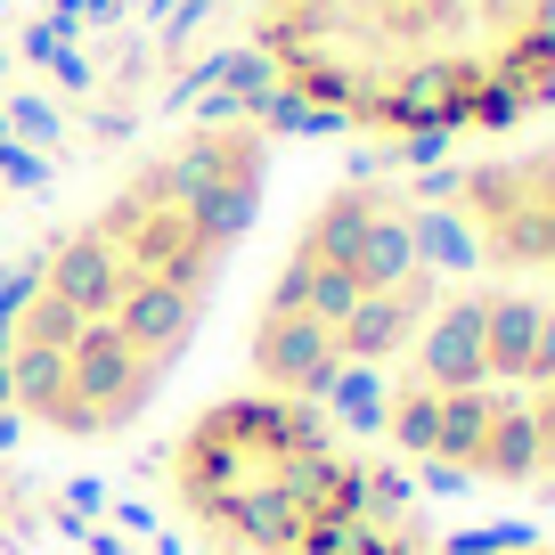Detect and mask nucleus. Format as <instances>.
<instances>
[{"label":"nucleus","instance_id":"obj_1","mask_svg":"<svg viewBox=\"0 0 555 555\" xmlns=\"http://www.w3.org/2000/svg\"><path fill=\"white\" fill-rule=\"evenodd\" d=\"M286 131L205 99L115 156L0 278V425L99 457L172 409L278 205Z\"/></svg>","mask_w":555,"mask_h":555},{"label":"nucleus","instance_id":"obj_2","mask_svg":"<svg viewBox=\"0 0 555 555\" xmlns=\"http://www.w3.org/2000/svg\"><path fill=\"white\" fill-rule=\"evenodd\" d=\"M245 99L376 164H457L555 115V0H245Z\"/></svg>","mask_w":555,"mask_h":555},{"label":"nucleus","instance_id":"obj_3","mask_svg":"<svg viewBox=\"0 0 555 555\" xmlns=\"http://www.w3.org/2000/svg\"><path fill=\"white\" fill-rule=\"evenodd\" d=\"M466 261L416 164H344L278 229L237 319V376L286 400L360 416V400L425 335Z\"/></svg>","mask_w":555,"mask_h":555},{"label":"nucleus","instance_id":"obj_4","mask_svg":"<svg viewBox=\"0 0 555 555\" xmlns=\"http://www.w3.org/2000/svg\"><path fill=\"white\" fill-rule=\"evenodd\" d=\"M360 434L409 490L555 506V286L466 270L360 400Z\"/></svg>","mask_w":555,"mask_h":555},{"label":"nucleus","instance_id":"obj_5","mask_svg":"<svg viewBox=\"0 0 555 555\" xmlns=\"http://www.w3.org/2000/svg\"><path fill=\"white\" fill-rule=\"evenodd\" d=\"M147 474L189 555H327L400 490L360 416L245 376L189 400L156 434Z\"/></svg>","mask_w":555,"mask_h":555},{"label":"nucleus","instance_id":"obj_6","mask_svg":"<svg viewBox=\"0 0 555 555\" xmlns=\"http://www.w3.org/2000/svg\"><path fill=\"white\" fill-rule=\"evenodd\" d=\"M434 205L474 278L555 286V115L434 172Z\"/></svg>","mask_w":555,"mask_h":555},{"label":"nucleus","instance_id":"obj_7","mask_svg":"<svg viewBox=\"0 0 555 555\" xmlns=\"http://www.w3.org/2000/svg\"><path fill=\"white\" fill-rule=\"evenodd\" d=\"M327 555H441V531H434V515H425V490L400 482L392 499H384L376 515H360Z\"/></svg>","mask_w":555,"mask_h":555},{"label":"nucleus","instance_id":"obj_8","mask_svg":"<svg viewBox=\"0 0 555 555\" xmlns=\"http://www.w3.org/2000/svg\"><path fill=\"white\" fill-rule=\"evenodd\" d=\"M441 555H555V531L499 522V531H457V539H441Z\"/></svg>","mask_w":555,"mask_h":555}]
</instances>
